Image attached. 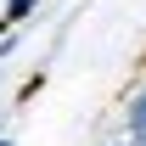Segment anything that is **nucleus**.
Segmentation results:
<instances>
[{
    "instance_id": "f257e3e1",
    "label": "nucleus",
    "mask_w": 146,
    "mask_h": 146,
    "mask_svg": "<svg viewBox=\"0 0 146 146\" xmlns=\"http://www.w3.org/2000/svg\"><path fill=\"white\" fill-rule=\"evenodd\" d=\"M129 141H135V146H146V90L129 101Z\"/></svg>"
},
{
    "instance_id": "f03ea898",
    "label": "nucleus",
    "mask_w": 146,
    "mask_h": 146,
    "mask_svg": "<svg viewBox=\"0 0 146 146\" xmlns=\"http://www.w3.org/2000/svg\"><path fill=\"white\" fill-rule=\"evenodd\" d=\"M34 6H39V0H6V11H0V28H17V23L28 17Z\"/></svg>"
},
{
    "instance_id": "7ed1b4c3",
    "label": "nucleus",
    "mask_w": 146,
    "mask_h": 146,
    "mask_svg": "<svg viewBox=\"0 0 146 146\" xmlns=\"http://www.w3.org/2000/svg\"><path fill=\"white\" fill-rule=\"evenodd\" d=\"M0 146H11V141H0Z\"/></svg>"
}]
</instances>
